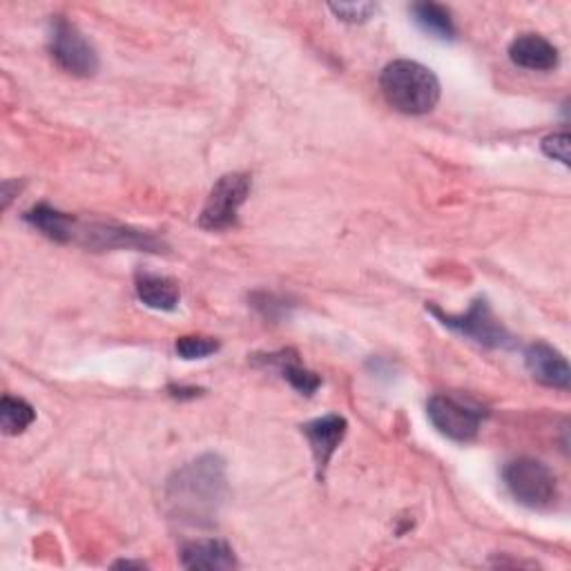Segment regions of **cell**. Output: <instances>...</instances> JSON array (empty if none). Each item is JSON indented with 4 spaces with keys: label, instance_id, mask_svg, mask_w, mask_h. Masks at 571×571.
<instances>
[{
    "label": "cell",
    "instance_id": "6da1fadb",
    "mask_svg": "<svg viewBox=\"0 0 571 571\" xmlns=\"http://www.w3.org/2000/svg\"><path fill=\"white\" fill-rule=\"evenodd\" d=\"M167 504L173 516L190 525H210L225 496V467L219 455H201L167 480Z\"/></svg>",
    "mask_w": 571,
    "mask_h": 571
},
{
    "label": "cell",
    "instance_id": "7a4b0ae2",
    "mask_svg": "<svg viewBox=\"0 0 571 571\" xmlns=\"http://www.w3.org/2000/svg\"><path fill=\"white\" fill-rule=\"evenodd\" d=\"M380 88L391 107L403 114H427L440 101L438 77L416 61H393L380 77Z\"/></svg>",
    "mask_w": 571,
    "mask_h": 571
},
{
    "label": "cell",
    "instance_id": "3957f363",
    "mask_svg": "<svg viewBox=\"0 0 571 571\" xmlns=\"http://www.w3.org/2000/svg\"><path fill=\"white\" fill-rule=\"evenodd\" d=\"M509 493L529 509H549L558 500V482L547 465L534 458H518L502 471Z\"/></svg>",
    "mask_w": 571,
    "mask_h": 571
},
{
    "label": "cell",
    "instance_id": "277c9868",
    "mask_svg": "<svg viewBox=\"0 0 571 571\" xmlns=\"http://www.w3.org/2000/svg\"><path fill=\"white\" fill-rule=\"evenodd\" d=\"M49 51L63 72L72 77H94L98 70V54L94 45L81 34V30L66 21L63 16H56L49 30Z\"/></svg>",
    "mask_w": 571,
    "mask_h": 571
},
{
    "label": "cell",
    "instance_id": "5b68a950",
    "mask_svg": "<svg viewBox=\"0 0 571 571\" xmlns=\"http://www.w3.org/2000/svg\"><path fill=\"white\" fill-rule=\"evenodd\" d=\"M427 311H431L446 328L478 341V345L487 349L516 347V339H513V335L500 324L485 298H478L465 315H448L442 313L438 306H427Z\"/></svg>",
    "mask_w": 571,
    "mask_h": 571
},
{
    "label": "cell",
    "instance_id": "8992f818",
    "mask_svg": "<svg viewBox=\"0 0 571 571\" xmlns=\"http://www.w3.org/2000/svg\"><path fill=\"white\" fill-rule=\"evenodd\" d=\"M431 424L453 442H471L478 438V431L487 418V411L455 395H433L427 405Z\"/></svg>",
    "mask_w": 571,
    "mask_h": 571
},
{
    "label": "cell",
    "instance_id": "52a82bcc",
    "mask_svg": "<svg viewBox=\"0 0 571 571\" xmlns=\"http://www.w3.org/2000/svg\"><path fill=\"white\" fill-rule=\"evenodd\" d=\"M250 177L244 173H233L221 177L210 190L206 206L199 217V225L206 231H225L237 223V212L250 195Z\"/></svg>",
    "mask_w": 571,
    "mask_h": 571
},
{
    "label": "cell",
    "instance_id": "ba28073f",
    "mask_svg": "<svg viewBox=\"0 0 571 571\" xmlns=\"http://www.w3.org/2000/svg\"><path fill=\"white\" fill-rule=\"evenodd\" d=\"M302 431L308 438L313 458L317 465V476L324 478V471L333 458V453L337 451L341 440L347 438L349 424L341 416H324V418H317V420L304 424Z\"/></svg>",
    "mask_w": 571,
    "mask_h": 571
},
{
    "label": "cell",
    "instance_id": "9c48e42d",
    "mask_svg": "<svg viewBox=\"0 0 571 571\" xmlns=\"http://www.w3.org/2000/svg\"><path fill=\"white\" fill-rule=\"evenodd\" d=\"M525 364L536 382L551 388L569 391V382H571L569 364L560 351L545 345V341H536V345L527 347Z\"/></svg>",
    "mask_w": 571,
    "mask_h": 571
},
{
    "label": "cell",
    "instance_id": "30bf717a",
    "mask_svg": "<svg viewBox=\"0 0 571 571\" xmlns=\"http://www.w3.org/2000/svg\"><path fill=\"white\" fill-rule=\"evenodd\" d=\"M509 59L523 70L551 72L560 63V54L545 36L525 34L509 45Z\"/></svg>",
    "mask_w": 571,
    "mask_h": 571
},
{
    "label": "cell",
    "instance_id": "8fae6325",
    "mask_svg": "<svg viewBox=\"0 0 571 571\" xmlns=\"http://www.w3.org/2000/svg\"><path fill=\"white\" fill-rule=\"evenodd\" d=\"M182 564L186 569H235L240 562L233 547L217 540H190L182 547Z\"/></svg>",
    "mask_w": 571,
    "mask_h": 571
},
{
    "label": "cell",
    "instance_id": "7c38bea8",
    "mask_svg": "<svg viewBox=\"0 0 571 571\" xmlns=\"http://www.w3.org/2000/svg\"><path fill=\"white\" fill-rule=\"evenodd\" d=\"M137 295L148 308L154 311H175L182 300L179 283L175 279L150 272L137 275Z\"/></svg>",
    "mask_w": 571,
    "mask_h": 571
},
{
    "label": "cell",
    "instance_id": "4fadbf2b",
    "mask_svg": "<svg viewBox=\"0 0 571 571\" xmlns=\"http://www.w3.org/2000/svg\"><path fill=\"white\" fill-rule=\"evenodd\" d=\"M25 221L30 225H34L36 231H40L45 237H49L54 242H61V244L72 242V231L77 223V219L72 214H66L47 203H40V206L32 208L30 212H25Z\"/></svg>",
    "mask_w": 571,
    "mask_h": 571
},
{
    "label": "cell",
    "instance_id": "5bb4252c",
    "mask_svg": "<svg viewBox=\"0 0 571 571\" xmlns=\"http://www.w3.org/2000/svg\"><path fill=\"white\" fill-rule=\"evenodd\" d=\"M264 362L270 364V366H275V369L281 373V377H283L286 382H289L295 391H300L302 395H308V397H311V395L322 386L319 375L313 373V371H308V369H304V366L300 364V358H298L295 351H279V353L266 356Z\"/></svg>",
    "mask_w": 571,
    "mask_h": 571
},
{
    "label": "cell",
    "instance_id": "9a60e30c",
    "mask_svg": "<svg viewBox=\"0 0 571 571\" xmlns=\"http://www.w3.org/2000/svg\"><path fill=\"white\" fill-rule=\"evenodd\" d=\"M411 14L416 23L431 36L451 40L455 36V25L451 19V12L438 3H416L411 8Z\"/></svg>",
    "mask_w": 571,
    "mask_h": 571
},
{
    "label": "cell",
    "instance_id": "2e32d148",
    "mask_svg": "<svg viewBox=\"0 0 571 571\" xmlns=\"http://www.w3.org/2000/svg\"><path fill=\"white\" fill-rule=\"evenodd\" d=\"M36 420V411L23 397L5 395L0 403V427H3L5 435H19L23 433L32 422Z\"/></svg>",
    "mask_w": 571,
    "mask_h": 571
},
{
    "label": "cell",
    "instance_id": "e0dca14e",
    "mask_svg": "<svg viewBox=\"0 0 571 571\" xmlns=\"http://www.w3.org/2000/svg\"><path fill=\"white\" fill-rule=\"evenodd\" d=\"M221 349L219 339L206 335H184L177 339L175 351L182 360H206Z\"/></svg>",
    "mask_w": 571,
    "mask_h": 571
},
{
    "label": "cell",
    "instance_id": "ac0fdd59",
    "mask_svg": "<svg viewBox=\"0 0 571 571\" xmlns=\"http://www.w3.org/2000/svg\"><path fill=\"white\" fill-rule=\"evenodd\" d=\"M328 8L337 19L347 21V23H364L377 12V5H373V3H339V5H328Z\"/></svg>",
    "mask_w": 571,
    "mask_h": 571
},
{
    "label": "cell",
    "instance_id": "d6986e66",
    "mask_svg": "<svg viewBox=\"0 0 571 571\" xmlns=\"http://www.w3.org/2000/svg\"><path fill=\"white\" fill-rule=\"evenodd\" d=\"M543 150L549 159L560 161L569 165V135L567 132H556L543 139Z\"/></svg>",
    "mask_w": 571,
    "mask_h": 571
}]
</instances>
